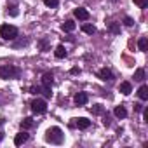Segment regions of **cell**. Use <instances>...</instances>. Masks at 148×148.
I'll list each match as a JSON object with an SVG mask.
<instances>
[{"label":"cell","mask_w":148,"mask_h":148,"mask_svg":"<svg viewBox=\"0 0 148 148\" xmlns=\"http://www.w3.org/2000/svg\"><path fill=\"white\" fill-rule=\"evenodd\" d=\"M21 70L14 64H0V79L2 80H12V79H19Z\"/></svg>","instance_id":"6da1fadb"},{"label":"cell","mask_w":148,"mask_h":148,"mask_svg":"<svg viewBox=\"0 0 148 148\" xmlns=\"http://www.w3.org/2000/svg\"><path fill=\"white\" fill-rule=\"evenodd\" d=\"M45 141L51 143V145H61L64 141V134L59 127H51L45 132Z\"/></svg>","instance_id":"7a4b0ae2"},{"label":"cell","mask_w":148,"mask_h":148,"mask_svg":"<svg viewBox=\"0 0 148 148\" xmlns=\"http://www.w3.org/2000/svg\"><path fill=\"white\" fill-rule=\"evenodd\" d=\"M0 37L4 40H16L18 38V28L12 25H2L0 26Z\"/></svg>","instance_id":"3957f363"},{"label":"cell","mask_w":148,"mask_h":148,"mask_svg":"<svg viewBox=\"0 0 148 148\" xmlns=\"http://www.w3.org/2000/svg\"><path fill=\"white\" fill-rule=\"evenodd\" d=\"M32 112L37 113V115L45 113V112H47V103H45V99H42V98L33 99V101H32Z\"/></svg>","instance_id":"277c9868"},{"label":"cell","mask_w":148,"mask_h":148,"mask_svg":"<svg viewBox=\"0 0 148 148\" xmlns=\"http://www.w3.org/2000/svg\"><path fill=\"white\" fill-rule=\"evenodd\" d=\"M98 77L101 79V80H113L115 79V75H113V71L110 70V68H101L99 71H98Z\"/></svg>","instance_id":"5b68a950"},{"label":"cell","mask_w":148,"mask_h":148,"mask_svg":"<svg viewBox=\"0 0 148 148\" xmlns=\"http://www.w3.org/2000/svg\"><path fill=\"white\" fill-rule=\"evenodd\" d=\"M73 14H75V18H77V19H80V21H87V19L91 18L89 11H87V9H84V7L75 9V11H73Z\"/></svg>","instance_id":"8992f818"},{"label":"cell","mask_w":148,"mask_h":148,"mask_svg":"<svg viewBox=\"0 0 148 148\" xmlns=\"http://www.w3.org/2000/svg\"><path fill=\"white\" fill-rule=\"evenodd\" d=\"M75 122H73L71 125H75V127H79V129H87L89 125H91V120L89 119H86V117H80V119H73Z\"/></svg>","instance_id":"52a82bcc"},{"label":"cell","mask_w":148,"mask_h":148,"mask_svg":"<svg viewBox=\"0 0 148 148\" xmlns=\"http://www.w3.org/2000/svg\"><path fill=\"white\" fill-rule=\"evenodd\" d=\"M87 101H89L87 92H77L75 94V105L77 106H84V105H87Z\"/></svg>","instance_id":"ba28073f"},{"label":"cell","mask_w":148,"mask_h":148,"mask_svg":"<svg viewBox=\"0 0 148 148\" xmlns=\"http://www.w3.org/2000/svg\"><path fill=\"white\" fill-rule=\"evenodd\" d=\"M28 132H25V131H21V132H18L16 134V138H14V145L16 146H21V145H25L26 141H28Z\"/></svg>","instance_id":"9c48e42d"},{"label":"cell","mask_w":148,"mask_h":148,"mask_svg":"<svg viewBox=\"0 0 148 148\" xmlns=\"http://www.w3.org/2000/svg\"><path fill=\"white\" fill-rule=\"evenodd\" d=\"M119 91H120L124 96H129V94L132 92V86H131V82H122L120 87H119Z\"/></svg>","instance_id":"30bf717a"},{"label":"cell","mask_w":148,"mask_h":148,"mask_svg":"<svg viewBox=\"0 0 148 148\" xmlns=\"http://www.w3.org/2000/svg\"><path fill=\"white\" fill-rule=\"evenodd\" d=\"M75 26H77V25L73 23L71 19H66V21L61 25V30H63V32H66V33H70V32H73V30H75Z\"/></svg>","instance_id":"8fae6325"},{"label":"cell","mask_w":148,"mask_h":148,"mask_svg":"<svg viewBox=\"0 0 148 148\" xmlns=\"http://www.w3.org/2000/svg\"><path fill=\"white\" fill-rule=\"evenodd\" d=\"M113 113H115V117L117 119H125L127 117V110H125V106H115V110H113Z\"/></svg>","instance_id":"7c38bea8"},{"label":"cell","mask_w":148,"mask_h":148,"mask_svg":"<svg viewBox=\"0 0 148 148\" xmlns=\"http://www.w3.org/2000/svg\"><path fill=\"white\" fill-rule=\"evenodd\" d=\"M138 96H139V99H141V101H146V99H148V86H145V84H143V86L138 89Z\"/></svg>","instance_id":"4fadbf2b"},{"label":"cell","mask_w":148,"mask_h":148,"mask_svg":"<svg viewBox=\"0 0 148 148\" xmlns=\"http://www.w3.org/2000/svg\"><path fill=\"white\" fill-rule=\"evenodd\" d=\"M54 56H56L58 59L66 58V49H64V45H58V47H56V51H54Z\"/></svg>","instance_id":"5bb4252c"},{"label":"cell","mask_w":148,"mask_h":148,"mask_svg":"<svg viewBox=\"0 0 148 148\" xmlns=\"http://www.w3.org/2000/svg\"><path fill=\"white\" fill-rule=\"evenodd\" d=\"M52 82H54V75H52V73H44L42 86H52Z\"/></svg>","instance_id":"9a60e30c"},{"label":"cell","mask_w":148,"mask_h":148,"mask_svg":"<svg viewBox=\"0 0 148 148\" xmlns=\"http://www.w3.org/2000/svg\"><path fill=\"white\" fill-rule=\"evenodd\" d=\"M145 77H146V73H145V70H143V68H138V70L134 71V80L143 82V80H145Z\"/></svg>","instance_id":"2e32d148"},{"label":"cell","mask_w":148,"mask_h":148,"mask_svg":"<svg viewBox=\"0 0 148 148\" xmlns=\"http://www.w3.org/2000/svg\"><path fill=\"white\" fill-rule=\"evenodd\" d=\"M33 125H35V122H33V119H30V117H26V119L21 120V127H23V129H32Z\"/></svg>","instance_id":"e0dca14e"},{"label":"cell","mask_w":148,"mask_h":148,"mask_svg":"<svg viewBox=\"0 0 148 148\" xmlns=\"http://www.w3.org/2000/svg\"><path fill=\"white\" fill-rule=\"evenodd\" d=\"M91 112L94 115H103L105 113V108H103V105H94V106H91Z\"/></svg>","instance_id":"ac0fdd59"},{"label":"cell","mask_w":148,"mask_h":148,"mask_svg":"<svg viewBox=\"0 0 148 148\" xmlns=\"http://www.w3.org/2000/svg\"><path fill=\"white\" fill-rule=\"evenodd\" d=\"M82 32L87 35H92V33H96V28L92 25H82Z\"/></svg>","instance_id":"d6986e66"},{"label":"cell","mask_w":148,"mask_h":148,"mask_svg":"<svg viewBox=\"0 0 148 148\" xmlns=\"http://www.w3.org/2000/svg\"><path fill=\"white\" fill-rule=\"evenodd\" d=\"M138 47H139V51H146V47H148V40H146V37H141V38L138 40Z\"/></svg>","instance_id":"ffe728a7"},{"label":"cell","mask_w":148,"mask_h":148,"mask_svg":"<svg viewBox=\"0 0 148 148\" xmlns=\"http://www.w3.org/2000/svg\"><path fill=\"white\" fill-rule=\"evenodd\" d=\"M40 92H42L45 98H51V96H52V92H51V86H42V87H40Z\"/></svg>","instance_id":"44dd1931"},{"label":"cell","mask_w":148,"mask_h":148,"mask_svg":"<svg viewBox=\"0 0 148 148\" xmlns=\"http://www.w3.org/2000/svg\"><path fill=\"white\" fill-rule=\"evenodd\" d=\"M108 28H110V32H112V33H120V26H119L117 23H110V26H108Z\"/></svg>","instance_id":"7402d4cb"},{"label":"cell","mask_w":148,"mask_h":148,"mask_svg":"<svg viewBox=\"0 0 148 148\" xmlns=\"http://www.w3.org/2000/svg\"><path fill=\"white\" fill-rule=\"evenodd\" d=\"M44 4H45L47 7H58L59 0H44Z\"/></svg>","instance_id":"603a6c76"},{"label":"cell","mask_w":148,"mask_h":148,"mask_svg":"<svg viewBox=\"0 0 148 148\" xmlns=\"http://www.w3.org/2000/svg\"><path fill=\"white\" fill-rule=\"evenodd\" d=\"M134 4H136V5H139L141 9H145V7L148 5V0H134Z\"/></svg>","instance_id":"cb8c5ba5"},{"label":"cell","mask_w":148,"mask_h":148,"mask_svg":"<svg viewBox=\"0 0 148 148\" xmlns=\"http://www.w3.org/2000/svg\"><path fill=\"white\" fill-rule=\"evenodd\" d=\"M7 12H11V16H18V7L16 5H9L7 7Z\"/></svg>","instance_id":"d4e9b609"},{"label":"cell","mask_w":148,"mask_h":148,"mask_svg":"<svg viewBox=\"0 0 148 148\" xmlns=\"http://www.w3.org/2000/svg\"><path fill=\"white\" fill-rule=\"evenodd\" d=\"M38 45H40L42 51H47V38H42V40L38 42Z\"/></svg>","instance_id":"484cf974"},{"label":"cell","mask_w":148,"mask_h":148,"mask_svg":"<svg viewBox=\"0 0 148 148\" xmlns=\"http://www.w3.org/2000/svg\"><path fill=\"white\" fill-rule=\"evenodd\" d=\"M124 25H125V26H132V25H134V21H132L129 16H125V18H124Z\"/></svg>","instance_id":"4316f807"},{"label":"cell","mask_w":148,"mask_h":148,"mask_svg":"<svg viewBox=\"0 0 148 148\" xmlns=\"http://www.w3.org/2000/svg\"><path fill=\"white\" fill-rule=\"evenodd\" d=\"M28 44V38H25V40H19V42H16L14 44V47H23V45H26Z\"/></svg>","instance_id":"83f0119b"},{"label":"cell","mask_w":148,"mask_h":148,"mask_svg":"<svg viewBox=\"0 0 148 148\" xmlns=\"http://www.w3.org/2000/svg\"><path fill=\"white\" fill-rule=\"evenodd\" d=\"M134 110H136V112H141V110H143V105H139V103L134 105Z\"/></svg>","instance_id":"f1b7e54d"},{"label":"cell","mask_w":148,"mask_h":148,"mask_svg":"<svg viewBox=\"0 0 148 148\" xmlns=\"http://www.w3.org/2000/svg\"><path fill=\"white\" fill-rule=\"evenodd\" d=\"M103 124H105V125H110V117H108V115H105V120H103Z\"/></svg>","instance_id":"f546056e"},{"label":"cell","mask_w":148,"mask_h":148,"mask_svg":"<svg viewBox=\"0 0 148 148\" xmlns=\"http://www.w3.org/2000/svg\"><path fill=\"white\" fill-rule=\"evenodd\" d=\"M71 73H73V75H77V73H80V68H71Z\"/></svg>","instance_id":"4dcf8cb0"},{"label":"cell","mask_w":148,"mask_h":148,"mask_svg":"<svg viewBox=\"0 0 148 148\" xmlns=\"http://www.w3.org/2000/svg\"><path fill=\"white\" fill-rule=\"evenodd\" d=\"M143 119H145V122H148V112L145 110V113H143Z\"/></svg>","instance_id":"1f68e13d"},{"label":"cell","mask_w":148,"mask_h":148,"mask_svg":"<svg viewBox=\"0 0 148 148\" xmlns=\"http://www.w3.org/2000/svg\"><path fill=\"white\" fill-rule=\"evenodd\" d=\"M4 139V132H0V141H2Z\"/></svg>","instance_id":"d6a6232c"}]
</instances>
